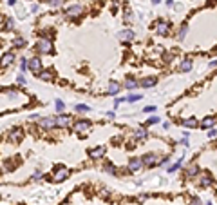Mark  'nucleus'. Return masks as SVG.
I'll list each match as a JSON object with an SVG mask.
<instances>
[{
    "label": "nucleus",
    "mask_w": 217,
    "mask_h": 205,
    "mask_svg": "<svg viewBox=\"0 0 217 205\" xmlns=\"http://www.w3.org/2000/svg\"><path fill=\"white\" fill-rule=\"evenodd\" d=\"M36 51L40 55H51L53 53V42H51V38H38L36 40Z\"/></svg>",
    "instance_id": "1"
},
{
    "label": "nucleus",
    "mask_w": 217,
    "mask_h": 205,
    "mask_svg": "<svg viewBox=\"0 0 217 205\" xmlns=\"http://www.w3.org/2000/svg\"><path fill=\"white\" fill-rule=\"evenodd\" d=\"M67 178H69V169H65V167L58 165V167L54 169V174H53V182L60 184V182H63V180H67Z\"/></svg>",
    "instance_id": "2"
},
{
    "label": "nucleus",
    "mask_w": 217,
    "mask_h": 205,
    "mask_svg": "<svg viewBox=\"0 0 217 205\" xmlns=\"http://www.w3.org/2000/svg\"><path fill=\"white\" fill-rule=\"evenodd\" d=\"M91 127H92V124H91L89 120H78V122L74 124V133H78V134H85V133L91 131Z\"/></svg>",
    "instance_id": "3"
},
{
    "label": "nucleus",
    "mask_w": 217,
    "mask_h": 205,
    "mask_svg": "<svg viewBox=\"0 0 217 205\" xmlns=\"http://www.w3.org/2000/svg\"><path fill=\"white\" fill-rule=\"evenodd\" d=\"M27 69H29L31 73L38 74V73L42 71V60H40L38 56H33V58H29V60H27Z\"/></svg>",
    "instance_id": "4"
},
{
    "label": "nucleus",
    "mask_w": 217,
    "mask_h": 205,
    "mask_svg": "<svg viewBox=\"0 0 217 205\" xmlns=\"http://www.w3.org/2000/svg\"><path fill=\"white\" fill-rule=\"evenodd\" d=\"M65 15H67L69 18H78V16L81 15V5H80V4H74V5L67 7V9H65Z\"/></svg>",
    "instance_id": "5"
},
{
    "label": "nucleus",
    "mask_w": 217,
    "mask_h": 205,
    "mask_svg": "<svg viewBox=\"0 0 217 205\" xmlns=\"http://www.w3.org/2000/svg\"><path fill=\"white\" fill-rule=\"evenodd\" d=\"M212 182H214V178L210 173H199V185L201 187H210Z\"/></svg>",
    "instance_id": "6"
},
{
    "label": "nucleus",
    "mask_w": 217,
    "mask_h": 205,
    "mask_svg": "<svg viewBox=\"0 0 217 205\" xmlns=\"http://www.w3.org/2000/svg\"><path fill=\"white\" fill-rule=\"evenodd\" d=\"M105 153H107V147L100 145V147H96V149H91V151H89V156H91L92 160H98V158L105 156Z\"/></svg>",
    "instance_id": "7"
},
{
    "label": "nucleus",
    "mask_w": 217,
    "mask_h": 205,
    "mask_svg": "<svg viewBox=\"0 0 217 205\" xmlns=\"http://www.w3.org/2000/svg\"><path fill=\"white\" fill-rule=\"evenodd\" d=\"M156 31H158L159 35H168V31H170V24L165 22V20H159V22L156 24Z\"/></svg>",
    "instance_id": "8"
},
{
    "label": "nucleus",
    "mask_w": 217,
    "mask_h": 205,
    "mask_svg": "<svg viewBox=\"0 0 217 205\" xmlns=\"http://www.w3.org/2000/svg\"><path fill=\"white\" fill-rule=\"evenodd\" d=\"M156 84H158V78H156V76H147V78H143V80L139 82V85L145 87V89H150V87H154Z\"/></svg>",
    "instance_id": "9"
},
{
    "label": "nucleus",
    "mask_w": 217,
    "mask_h": 205,
    "mask_svg": "<svg viewBox=\"0 0 217 205\" xmlns=\"http://www.w3.org/2000/svg\"><path fill=\"white\" fill-rule=\"evenodd\" d=\"M139 160H141V164H143V165H154V164L158 162V156H156V154H152V153H148V154L141 156Z\"/></svg>",
    "instance_id": "10"
},
{
    "label": "nucleus",
    "mask_w": 217,
    "mask_h": 205,
    "mask_svg": "<svg viewBox=\"0 0 217 205\" xmlns=\"http://www.w3.org/2000/svg\"><path fill=\"white\" fill-rule=\"evenodd\" d=\"M56 125L58 127H69L71 125V118L69 116H65V114H60V116H56Z\"/></svg>",
    "instance_id": "11"
},
{
    "label": "nucleus",
    "mask_w": 217,
    "mask_h": 205,
    "mask_svg": "<svg viewBox=\"0 0 217 205\" xmlns=\"http://www.w3.org/2000/svg\"><path fill=\"white\" fill-rule=\"evenodd\" d=\"M40 125L43 127V129H53V127H56V118H42L40 120Z\"/></svg>",
    "instance_id": "12"
},
{
    "label": "nucleus",
    "mask_w": 217,
    "mask_h": 205,
    "mask_svg": "<svg viewBox=\"0 0 217 205\" xmlns=\"http://www.w3.org/2000/svg\"><path fill=\"white\" fill-rule=\"evenodd\" d=\"M183 125H185L187 129H196V127L199 125V122H197V118H196V116H188V118H185V120H183Z\"/></svg>",
    "instance_id": "13"
},
{
    "label": "nucleus",
    "mask_w": 217,
    "mask_h": 205,
    "mask_svg": "<svg viewBox=\"0 0 217 205\" xmlns=\"http://www.w3.org/2000/svg\"><path fill=\"white\" fill-rule=\"evenodd\" d=\"M141 167H143V164H141V160H139V158H134V160H130V162H129V171H132V173H138Z\"/></svg>",
    "instance_id": "14"
},
{
    "label": "nucleus",
    "mask_w": 217,
    "mask_h": 205,
    "mask_svg": "<svg viewBox=\"0 0 217 205\" xmlns=\"http://www.w3.org/2000/svg\"><path fill=\"white\" fill-rule=\"evenodd\" d=\"M190 69H192V58H185V60H181V64H179V71L188 73Z\"/></svg>",
    "instance_id": "15"
},
{
    "label": "nucleus",
    "mask_w": 217,
    "mask_h": 205,
    "mask_svg": "<svg viewBox=\"0 0 217 205\" xmlns=\"http://www.w3.org/2000/svg\"><path fill=\"white\" fill-rule=\"evenodd\" d=\"M13 60H14V55H13V53H5V55L2 56V60H0V67H5V65H9Z\"/></svg>",
    "instance_id": "16"
},
{
    "label": "nucleus",
    "mask_w": 217,
    "mask_h": 205,
    "mask_svg": "<svg viewBox=\"0 0 217 205\" xmlns=\"http://www.w3.org/2000/svg\"><path fill=\"white\" fill-rule=\"evenodd\" d=\"M120 91H121V85H120L118 82H109V94L116 96V94H118Z\"/></svg>",
    "instance_id": "17"
},
{
    "label": "nucleus",
    "mask_w": 217,
    "mask_h": 205,
    "mask_svg": "<svg viewBox=\"0 0 217 205\" xmlns=\"http://www.w3.org/2000/svg\"><path fill=\"white\" fill-rule=\"evenodd\" d=\"M120 38L125 40V42H127V40H132V38H134V31H132V29H123V31H120Z\"/></svg>",
    "instance_id": "18"
},
{
    "label": "nucleus",
    "mask_w": 217,
    "mask_h": 205,
    "mask_svg": "<svg viewBox=\"0 0 217 205\" xmlns=\"http://www.w3.org/2000/svg\"><path fill=\"white\" fill-rule=\"evenodd\" d=\"M215 125V118H212V116H206L203 122H201V127L203 129H212Z\"/></svg>",
    "instance_id": "19"
},
{
    "label": "nucleus",
    "mask_w": 217,
    "mask_h": 205,
    "mask_svg": "<svg viewBox=\"0 0 217 205\" xmlns=\"http://www.w3.org/2000/svg\"><path fill=\"white\" fill-rule=\"evenodd\" d=\"M197 174H199V167H197L196 164L188 165V169H187V178H194V176H197Z\"/></svg>",
    "instance_id": "20"
},
{
    "label": "nucleus",
    "mask_w": 217,
    "mask_h": 205,
    "mask_svg": "<svg viewBox=\"0 0 217 205\" xmlns=\"http://www.w3.org/2000/svg\"><path fill=\"white\" fill-rule=\"evenodd\" d=\"M187 33H188V24L185 22V24H181V25H179V31H177V38H179V40H185Z\"/></svg>",
    "instance_id": "21"
},
{
    "label": "nucleus",
    "mask_w": 217,
    "mask_h": 205,
    "mask_svg": "<svg viewBox=\"0 0 217 205\" xmlns=\"http://www.w3.org/2000/svg\"><path fill=\"white\" fill-rule=\"evenodd\" d=\"M123 87L132 91V89H136V87H138V80H136V78H132V76H129V78L125 80V85H123Z\"/></svg>",
    "instance_id": "22"
},
{
    "label": "nucleus",
    "mask_w": 217,
    "mask_h": 205,
    "mask_svg": "<svg viewBox=\"0 0 217 205\" xmlns=\"http://www.w3.org/2000/svg\"><path fill=\"white\" fill-rule=\"evenodd\" d=\"M9 140H11V142H14V144H16V142H20V140H22V131H20V129L11 131V133H9Z\"/></svg>",
    "instance_id": "23"
},
{
    "label": "nucleus",
    "mask_w": 217,
    "mask_h": 205,
    "mask_svg": "<svg viewBox=\"0 0 217 205\" xmlns=\"http://www.w3.org/2000/svg\"><path fill=\"white\" fill-rule=\"evenodd\" d=\"M134 134H136V138H138V140H145V138L148 136V133H147V129H145V127H138Z\"/></svg>",
    "instance_id": "24"
},
{
    "label": "nucleus",
    "mask_w": 217,
    "mask_h": 205,
    "mask_svg": "<svg viewBox=\"0 0 217 205\" xmlns=\"http://www.w3.org/2000/svg\"><path fill=\"white\" fill-rule=\"evenodd\" d=\"M38 76H40L42 80H45V82H49V80L53 78V73H51V71H47V69H42V71L38 73Z\"/></svg>",
    "instance_id": "25"
},
{
    "label": "nucleus",
    "mask_w": 217,
    "mask_h": 205,
    "mask_svg": "<svg viewBox=\"0 0 217 205\" xmlns=\"http://www.w3.org/2000/svg\"><path fill=\"white\" fill-rule=\"evenodd\" d=\"M54 107H56V111H58V113H63V111H65V104H63V100H60V98H58V100L54 102Z\"/></svg>",
    "instance_id": "26"
},
{
    "label": "nucleus",
    "mask_w": 217,
    "mask_h": 205,
    "mask_svg": "<svg viewBox=\"0 0 217 205\" xmlns=\"http://www.w3.org/2000/svg\"><path fill=\"white\" fill-rule=\"evenodd\" d=\"M181 167H183V158H181V160H177L172 167H168V171H170V173H176V171H177V169H181Z\"/></svg>",
    "instance_id": "27"
},
{
    "label": "nucleus",
    "mask_w": 217,
    "mask_h": 205,
    "mask_svg": "<svg viewBox=\"0 0 217 205\" xmlns=\"http://www.w3.org/2000/svg\"><path fill=\"white\" fill-rule=\"evenodd\" d=\"M105 171H107L110 176H116V165H114V164H107V165H105Z\"/></svg>",
    "instance_id": "28"
},
{
    "label": "nucleus",
    "mask_w": 217,
    "mask_h": 205,
    "mask_svg": "<svg viewBox=\"0 0 217 205\" xmlns=\"http://www.w3.org/2000/svg\"><path fill=\"white\" fill-rule=\"evenodd\" d=\"M13 45L18 47V49H22V47L25 45V40H24V38H14V40H13Z\"/></svg>",
    "instance_id": "29"
},
{
    "label": "nucleus",
    "mask_w": 217,
    "mask_h": 205,
    "mask_svg": "<svg viewBox=\"0 0 217 205\" xmlns=\"http://www.w3.org/2000/svg\"><path fill=\"white\" fill-rule=\"evenodd\" d=\"M76 111H78V113H89L91 107H89V105H83V104H78V105H76Z\"/></svg>",
    "instance_id": "30"
},
{
    "label": "nucleus",
    "mask_w": 217,
    "mask_h": 205,
    "mask_svg": "<svg viewBox=\"0 0 217 205\" xmlns=\"http://www.w3.org/2000/svg\"><path fill=\"white\" fill-rule=\"evenodd\" d=\"M138 100H141V94H129L125 98V102H138Z\"/></svg>",
    "instance_id": "31"
},
{
    "label": "nucleus",
    "mask_w": 217,
    "mask_h": 205,
    "mask_svg": "<svg viewBox=\"0 0 217 205\" xmlns=\"http://www.w3.org/2000/svg\"><path fill=\"white\" fill-rule=\"evenodd\" d=\"M208 138H210V140L217 138V129H214V127H212V129H208Z\"/></svg>",
    "instance_id": "32"
},
{
    "label": "nucleus",
    "mask_w": 217,
    "mask_h": 205,
    "mask_svg": "<svg viewBox=\"0 0 217 205\" xmlns=\"http://www.w3.org/2000/svg\"><path fill=\"white\" fill-rule=\"evenodd\" d=\"M25 69H27V60H25V58H22V60H20V71H22V74H24V71H25Z\"/></svg>",
    "instance_id": "33"
},
{
    "label": "nucleus",
    "mask_w": 217,
    "mask_h": 205,
    "mask_svg": "<svg viewBox=\"0 0 217 205\" xmlns=\"http://www.w3.org/2000/svg\"><path fill=\"white\" fill-rule=\"evenodd\" d=\"M147 124H148V125H154V124H159V118H158V116H150V118L147 120Z\"/></svg>",
    "instance_id": "34"
},
{
    "label": "nucleus",
    "mask_w": 217,
    "mask_h": 205,
    "mask_svg": "<svg viewBox=\"0 0 217 205\" xmlns=\"http://www.w3.org/2000/svg\"><path fill=\"white\" fill-rule=\"evenodd\" d=\"M125 20H129V22L132 20V11H130V9H127V11H125Z\"/></svg>",
    "instance_id": "35"
},
{
    "label": "nucleus",
    "mask_w": 217,
    "mask_h": 205,
    "mask_svg": "<svg viewBox=\"0 0 217 205\" xmlns=\"http://www.w3.org/2000/svg\"><path fill=\"white\" fill-rule=\"evenodd\" d=\"M62 2H63V0H47V4H49V5H60Z\"/></svg>",
    "instance_id": "36"
},
{
    "label": "nucleus",
    "mask_w": 217,
    "mask_h": 205,
    "mask_svg": "<svg viewBox=\"0 0 217 205\" xmlns=\"http://www.w3.org/2000/svg\"><path fill=\"white\" fill-rule=\"evenodd\" d=\"M123 102H125V98H116V102H114V107H120Z\"/></svg>",
    "instance_id": "37"
},
{
    "label": "nucleus",
    "mask_w": 217,
    "mask_h": 205,
    "mask_svg": "<svg viewBox=\"0 0 217 205\" xmlns=\"http://www.w3.org/2000/svg\"><path fill=\"white\" fill-rule=\"evenodd\" d=\"M143 111H145V113H154V111H156V107H154V105H147Z\"/></svg>",
    "instance_id": "38"
},
{
    "label": "nucleus",
    "mask_w": 217,
    "mask_h": 205,
    "mask_svg": "<svg viewBox=\"0 0 217 205\" xmlns=\"http://www.w3.org/2000/svg\"><path fill=\"white\" fill-rule=\"evenodd\" d=\"M5 29H13V20H11V18H7V22H5Z\"/></svg>",
    "instance_id": "39"
},
{
    "label": "nucleus",
    "mask_w": 217,
    "mask_h": 205,
    "mask_svg": "<svg viewBox=\"0 0 217 205\" xmlns=\"http://www.w3.org/2000/svg\"><path fill=\"white\" fill-rule=\"evenodd\" d=\"M168 162H170V158H168V156H167V158H163V160H161V162H159V164H161V165H168Z\"/></svg>",
    "instance_id": "40"
},
{
    "label": "nucleus",
    "mask_w": 217,
    "mask_h": 205,
    "mask_svg": "<svg viewBox=\"0 0 217 205\" xmlns=\"http://www.w3.org/2000/svg\"><path fill=\"white\" fill-rule=\"evenodd\" d=\"M40 178H42V173H40V171H36V173H34V176H33V180H40Z\"/></svg>",
    "instance_id": "41"
},
{
    "label": "nucleus",
    "mask_w": 217,
    "mask_h": 205,
    "mask_svg": "<svg viewBox=\"0 0 217 205\" xmlns=\"http://www.w3.org/2000/svg\"><path fill=\"white\" fill-rule=\"evenodd\" d=\"M192 205H203V203H201L199 198H192Z\"/></svg>",
    "instance_id": "42"
},
{
    "label": "nucleus",
    "mask_w": 217,
    "mask_h": 205,
    "mask_svg": "<svg viewBox=\"0 0 217 205\" xmlns=\"http://www.w3.org/2000/svg\"><path fill=\"white\" fill-rule=\"evenodd\" d=\"M18 84H22V85L25 84V78H24V74H20V76H18Z\"/></svg>",
    "instance_id": "43"
},
{
    "label": "nucleus",
    "mask_w": 217,
    "mask_h": 205,
    "mask_svg": "<svg viewBox=\"0 0 217 205\" xmlns=\"http://www.w3.org/2000/svg\"><path fill=\"white\" fill-rule=\"evenodd\" d=\"M31 11H33V13H36V11H38V5H36V4H33V5H31Z\"/></svg>",
    "instance_id": "44"
},
{
    "label": "nucleus",
    "mask_w": 217,
    "mask_h": 205,
    "mask_svg": "<svg viewBox=\"0 0 217 205\" xmlns=\"http://www.w3.org/2000/svg\"><path fill=\"white\" fill-rule=\"evenodd\" d=\"M181 144H183L185 147H188V138H183V140H181Z\"/></svg>",
    "instance_id": "45"
},
{
    "label": "nucleus",
    "mask_w": 217,
    "mask_h": 205,
    "mask_svg": "<svg viewBox=\"0 0 217 205\" xmlns=\"http://www.w3.org/2000/svg\"><path fill=\"white\" fill-rule=\"evenodd\" d=\"M163 129H165V131H167V129H170V124H168V122H165V124H163Z\"/></svg>",
    "instance_id": "46"
},
{
    "label": "nucleus",
    "mask_w": 217,
    "mask_h": 205,
    "mask_svg": "<svg viewBox=\"0 0 217 205\" xmlns=\"http://www.w3.org/2000/svg\"><path fill=\"white\" fill-rule=\"evenodd\" d=\"M210 67H217V60H214V62H210Z\"/></svg>",
    "instance_id": "47"
},
{
    "label": "nucleus",
    "mask_w": 217,
    "mask_h": 205,
    "mask_svg": "<svg viewBox=\"0 0 217 205\" xmlns=\"http://www.w3.org/2000/svg\"><path fill=\"white\" fill-rule=\"evenodd\" d=\"M159 2H161V0H152V4H159Z\"/></svg>",
    "instance_id": "48"
},
{
    "label": "nucleus",
    "mask_w": 217,
    "mask_h": 205,
    "mask_svg": "<svg viewBox=\"0 0 217 205\" xmlns=\"http://www.w3.org/2000/svg\"><path fill=\"white\" fill-rule=\"evenodd\" d=\"M206 205H212V203H210V202H208V203H206Z\"/></svg>",
    "instance_id": "49"
}]
</instances>
